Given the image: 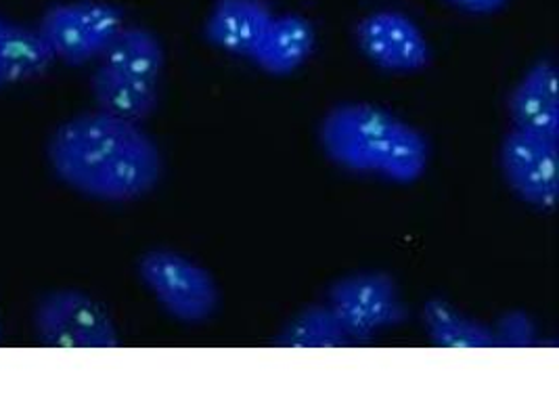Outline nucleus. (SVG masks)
Wrapping results in <instances>:
<instances>
[{
    "label": "nucleus",
    "instance_id": "nucleus-1",
    "mask_svg": "<svg viewBox=\"0 0 559 419\" xmlns=\"http://www.w3.org/2000/svg\"><path fill=\"white\" fill-rule=\"evenodd\" d=\"M49 161L61 183L111 204L147 195L164 175L162 152L141 124L102 109L80 113L52 132Z\"/></svg>",
    "mask_w": 559,
    "mask_h": 419
},
{
    "label": "nucleus",
    "instance_id": "nucleus-2",
    "mask_svg": "<svg viewBox=\"0 0 559 419\" xmlns=\"http://www.w3.org/2000/svg\"><path fill=\"white\" fill-rule=\"evenodd\" d=\"M319 143L335 166L388 183H417L430 164L426 134L378 105L333 107L319 127Z\"/></svg>",
    "mask_w": 559,
    "mask_h": 419
},
{
    "label": "nucleus",
    "instance_id": "nucleus-3",
    "mask_svg": "<svg viewBox=\"0 0 559 419\" xmlns=\"http://www.w3.org/2000/svg\"><path fill=\"white\" fill-rule=\"evenodd\" d=\"M139 277L157 304L180 323H205L218 309L221 294L214 277L173 250L147 252L139 261Z\"/></svg>",
    "mask_w": 559,
    "mask_h": 419
},
{
    "label": "nucleus",
    "instance_id": "nucleus-4",
    "mask_svg": "<svg viewBox=\"0 0 559 419\" xmlns=\"http://www.w3.org/2000/svg\"><path fill=\"white\" fill-rule=\"evenodd\" d=\"M350 342L373 340L408 319L396 282L385 273H355L337 279L328 302Z\"/></svg>",
    "mask_w": 559,
    "mask_h": 419
},
{
    "label": "nucleus",
    "instance_id": "nucleus-5",
    "mask_svg": "<svg viewBox=\"0 0 559 419\" xmlns=\"http://www.w3.org/2000/svg\"><path fill=\"white\" fill-rule=\"evenodd\" d=\"M122 26L124 15L118 7L99 0H76L49 7L38 32L55 59L68 65H84L102 59L103 51Z\"/></svg>",
    "mask_w": 559,
    "mask_h": 419
},
{
    "label": "nucleus",
    "instance_id": "nucleus-6",
    "mask_svg": "<svg viewBox=\"0 0 559 419\" xmlns=\"http://www.w3.org/2000/svg\"><path fill=\"white\" fill-rule=\"evenodd\" d=\"M34 330L52 348H114L120 344L116 323L102 302L78 289L43 296L34 311Z\"/></svg>",
    "mask_w": 559,
    "mask_h": 419
},
{
    "label": "nucleus",
    "instance_id": "nucleus-7",
    "mask_svg": "<svg viewBox=\"0 0 559 419\" xmlns=\"http://www.w3.org/2000/svg\"><path fill=\"white\" fill-rule=\"evenodd\" d=\"M501 170L511 191L533 208L551 212L559 197V139L513 127L501 143Z\"/></svg>",
    "mask_w": 559,
    "mask_h": 419
},
{
    "label": "nucleus",
    "instance_id": "nucleus-8",
    "mask_svg": "<svg viewBox=\"0 0 559 419\" xmlns=\"http://www.w3.org/2000/svg\"><path fill=\"white\" fill-rule=\"evenodd\" d=\"M356 43L362 55L385 72L415 74L432 63V47L408 15L383 9L367 15L356 26Z\"/></svg>",
    "mask_w": 559,
    "mask_h": 419
},
{
    "label": "nucleus",
    "instance_id": "nucleus-9",
    "mask_svg": "<svg viewBox=\"0 0 559 419\" xmlns=\"http://www.w3.org/2000/svg\"><path fill=\"white\" fill-rule=\"evenodd\" d=\"M273 17L264 0H216L205 20V40L221 51L250 59Z\"/></svg>",
    "mask_w": 559,
    "mask_h": 419
},
{
    "label": "nucleus",
    "instance_id": "nucleus-10",
    "mask_svg": "<svg viewBox=\"0 0 559 419\" xmlns=\"http://www.w3.org/2000/svg\"><path fill=\"white\" fill-rule=\"evenodd\" d=\"M513 127L559 139L558 68L551 59H540L515 84L509 95Z\"/></svg>",
    "mask_w": 559,
    "mask_h": 419
},
{
    "label": "nucleus",
    "instance_id": "nucleus-11",
    "mask_svg": "<svg viewBox=\"0 0 559 419\" xmlns=\"http://www.w3.org/2000/svg\"><path fill=\"white\" fill-rule=\"evenodd\" d=\"M317 34L302 15H275L250 61L269 76H292L314 51Z\"/></svg>",
    "mask_w": 559,
    "mask_h": 419
},
{
    "label": "nucleus",
    "instance_id": "nucleus-12",
    "mask_svg": "<svg viewBox=\"0 0 559 419\" xmlns=\"http://www.w3.org/2000/svg\"><path fill=\"white\" fill-rule=\"evenodd\" d=\"M91 91L102 111L136 124L145 122L159 101L157 82L130 76L103 63L93 74Z\"/></svg>",
    "mask_w": 559,
    "mask_h": 419
},
{
    "label": "nucleus",
    "instance_id": "nucleus-13",
    "mask_svg": "<svg viewBox=\"0 0 559 419\" xmlns=\"http://www.w3.org/2000/svg\"><path fill=\"white\" fill-rule=\"evenodd\" d=\"M55 57L38 27L0 17V86L43 76Z\"/></svg>",
    "mask_w": 559,
    "mask_h": 419
},
{
    "label": "nucleus",
    "instance_id": "nucleus-14",
    "mask_svg": "<svg viewBox=\"0 0 559 419\" xmlns=\"http://www.w3.org/2000/svg\"><path fill=\"white\" fill-rule=\"evenodd\" d=\"M103 65L157 82L166 63L159 38L141 26H122L102 55Z\"/></svg>",
    "mask_w": 559,
    "mask_h": 419
},
{
    "label": "nucleus",
    "instance_id": "nucleus-15",
    "mask_svg": "<svg viewBox=\"0 0 559 419\" xmlns=\"http://www.w3.org/2000/svg\"><path fill=\"white\" fill-rule=\"evenodd\" d=\"M421 319L430 340L440 348H495L492 327L484 325L453 307L444 298H430L424 309Z\"/></svg>",
    "mask_w": 559,
    "mask_h": 419
},
{
    "label": "nucleus",
    "instance_id": "nucleus-16",
    "mask_svg": "<svg viewBox=\"0 0 559 419\" xmlns=\"http://www.w3.org/2000/svg\"><path fill=\"white\" fill-rule=\"evenodd\" d=\"M348 342V334L328 304H314L300 311L277 338V344L287 348H340Z\"/></svg>",
    "mask_w": 559,
    "mask_h": 419
},
{
    "label": "nucleus",
    "instance_id": "nucleus-17",
    "mask_svg": "<svg viewBox=\"0 0 559 419\" xmlns=\"http://www.w3.org/2000/svg\"><path fill=\"white\" fill-rule=\"evenodd\" d=\"M497 346L531 348L536 342V323L524 311H508L492 327Z\"/></svg>",
    "mask_w": 559,
    "mask_h": 419
},
{
    "label": "nucleus",
    "instance_id": "nucleus-18",
    "mask_svg": "<svg viewBox=\"0 0 559 419\" xmlns=\"http://www.w3.org/2000/svg\"><path fill=\"white\" fill-rule=\"evenodd\" d=\"M449 4H453L455 9H461L465 13H474V15H490L501 11L509 0H444Z\"/></svg>",
    "mask_w": 559,
    "mask_h": 419
}]
</instances>
